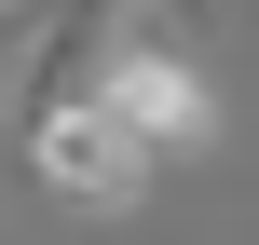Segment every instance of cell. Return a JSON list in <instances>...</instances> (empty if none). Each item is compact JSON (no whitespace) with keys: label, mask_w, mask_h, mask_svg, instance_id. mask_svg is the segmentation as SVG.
Instances as JSON below:
<instances>
[{"label":"cell","mask_w":259,"mask_h":245,"mask_svg":"<svg viewBox=\"0 0 259 245\" xmlns=\"http://www.w3.org/2000/svg\"><path fill=\"white\" fill-rule=\"evenodd\" d=\"M109 123H123L150 164H178V150L219 136V82H205L178 41H137V27H123V55H109Z\"/></svg>","instance_id":"cell-2"},{"label":"cell","mask_w":259,"mask_h":245,"mask_svg":"<svg viewBox=\"0 0 259 245\" xmlns=\"http://www.w3.org/2000/svg\"><path fill=\"white\" fill-rule=\"evenodd\" d=\"M27 177H41L55 205H82V218H123V205H150V150L109 123V95H68V109H41V123H27Z\"/></svg>","instance_id":"cell-1"},{"label":"cell","mask_w":259,"mask_h":245,"mask_svg":"<svg viewBox=\"0 0 259 245\" xmlns=\"http://www.w3.org/2000/svg\"><path fill=\"white\" fill-rule=\"evenodd\" d=\"M150 14H178V27H205V14H219V0H150Z\"/></svg>","instance_id":"cell-4"},{"label":"cell","mask_w":259,"mask_h":245,"mask_svg":"<svg viewBox=\"0 0 259 245\" xmlns=\"http://www.w3.org/2000/svg\"><path fill=\"white\" fill-rule=\"evenodd\" d=\"M55 41V0H0V123H27V68Z\"/></svg>","instance_id":"cell-3"}]
</instances>
